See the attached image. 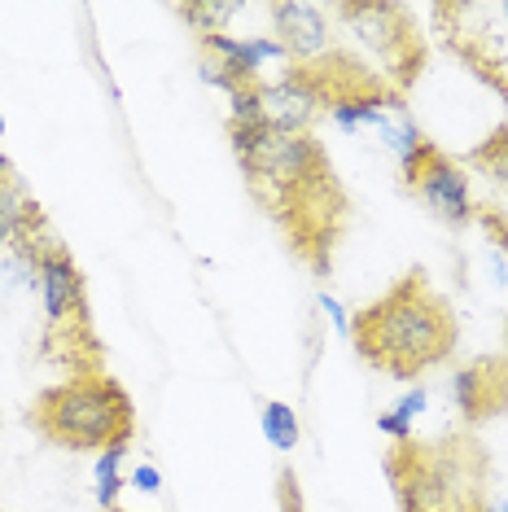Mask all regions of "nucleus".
<instances>
[{
	"mask_svg": "<svg viewBox=\"0 0 508 512\" xmlns=\"http://www.w3.org/2000/svg\"><path fill=\"white\" fill-rule=\"evenodd\" d=\"M228 141L246 189L276 224L285 250L325 281L351 228V197L325 145L311 132H272L268 123H228Z\"/></svg>",
	"mask_w": 508,
	"mask_h": 512,
	"instance_id": "1",
	"label": "nucleus"
},
{
	"mask_svg": "<svg viewBox=\"0 0 508 512\" xmlns=\"http://www.w3.org/2000/svg\"><path fill=\"white\" fill-rule=\"evenodd\" d=\"M351 342L368 368L395 381H417L452 359L460 342V320L452 302L430 285V276L412 267L377 302L355 311Z\"/></svg>",
	"mask_w": 508,
	"mask_h": 512,
	"instance_id": "2",
	"label": "nucleus"
},
{
	"mask_svg": "<svg viewBox=\"0 0 508 512\" xmlns=\"http://www.w3.org/2000/svg\"><path fill=\"white\" fill-rule=\"evenodd\" d=\"M386 477L399 512H491L495 504V460L469 429L395 442Z\"/></svg>",
	"mask_w": 508,
	"mask_h": 512,
	"instance_id": "3",
	"label": "nucleus"
},
{
	"mask_svg": "<svg viewBox=\"0 0 508 512\" xmlns=\"http://www.w3.org/2000/svg\"><path fill=\"white\" fill-rule=\"evenodd\" d=\"M31 425L62 451L132 447L136 407L110 372H79L31 399Z\"/></svg>",
	"mask_w": 508,
	"mask_h": 512,
	"instance_id": "4",
	"label": "nucleus"
},
{
	"mask_svg": "<svg viewBox=\"0 0 508 512\" xmlns=\"http://www.w3.org/2000/svg\"><path fill=\"white\" fill-rule=\"evenodd\" d=\"M36 289L44 298V359L66 368L71 377L101 372L106 355H101L97 329H92L88 281L66 246H53L36 263Z\"/></svg>",
	"mask_w": 508,
	"mask_h": 512,
	"instance_id": "5",
	"label": "nucleus"
},
{
	"mask_svg": "<svg viewBox=\"0 0 508 512\" xmlns=\"http://www.w3.org/2000/svg\"><path fill=\"white\" fill-rule=\"evenodd\" d=\"M333 14L346 22V31L364 49L377 53L381 79L399 97H408V88L417 84L425 62H430V44H425V31L417 27L412 9L390 5V0H342V5H333Z\"/></svg>",
	"mask_w": 508,
	"mask_h": 512,
	"instance_id": "6",
	"label": "nucleus"
},
{
	"mask_svg": "<svg viewBox=\"0 0 508 512\" xmlns=\"http://www.w3.org/2000/svg\"><path fill=\"white\" fill-rule=\"evenodd\" d=\"M399 184H403V193L417 197L425 211L434 219H443L447 228H469L473 215H478V202H473V193H469L465 162L443 154L430 136H425L408 158H399Z\"/></svg>",
	"mask_w": 508,
	"mask_h": 512,
	"instance_id": "7",
	"label": "nucleus"
},
{
	"mask_svg": "<svg viewBox=\"0 0 508 512\" xmlns=\"http://www.w3.org/2000/svg\"><path fill=\"white\" fill-rule=\"evenodd\" d=\"M434 18L443 22L447 49L469 66L473 79L487 84L491 92H500V101H508V53L495 44L491 31H469L465 27V5H438Z\"/></svg>",
	"mask_w": 508,
	"mask_h": 512,
	"instance_id": "8",
	"label": "nucleus"
},
{
	"mask_svg": "<svg viewBox=\"0 0 508 512\" xmlns=\"http://www.w3.org/2000/svg\"><path fill=\"white\" fill-rule=\"evenodd\" d=\"M452 403L465 416V425H482L491 416H508V359L482 355L473 364L456 368L452 377Z\"/></svg>",
	"mask_w": 508,
	"mask_h": 512,
	"instance_id": "9",
	"label": "nucleus"
},
{
	"mask_svg": "<svg viewBox=\"0 0 508 512\" xmlns=\"http://www.w3.org/2000/svg\"><path fill=\"white\" fill-rule=\"evenodd\" d=\"M268 18H272L276 44L285 49V62L303 66V62H316V57H325L333 49V27H329V14L320 5L276 0V5H268Z\"/></svg>",
	"mask_w": 508,
	"mask_h": 512,
	"instance_id": "10",
	"label": "nucleus"
},
{
	"mask_svg": "<svg viewBox=\"0 0 508 512\" xmlns=\"http://www.w3.org/2000/svg\"><path fill=\"white\" fill-rule=\"evenodd\" d=\"M325 114V101L294 66H285L281 79L263 84V123L272 132H311V123Z\"/></svg>",
	"mask_w": 508,
	"mask_h": 512,
	"instance_id": "11",
	"label": "nucleus"
},
{
	"mask_svg": "<svg viewBox=\"0 0 508 512\" xmlns=\"http://www.w3.org/2000/svg\"><path fill=\"white\" fill-rule=\"evenodd\" d=\"M469 167L482 171L491 184H500V189L508 193V123H500L491 136H482L478 145L469 149Z\"/></svg>",
	"mask_w": 508,
	"mask_h": 512,
	"instance_id": "12",
	"label": "nucleus"
},
{
	"mask_svg": "<svg viewBox=\"0 0 508 512\" xmlns=\"http://www.w3.org/2000/svg\"><path fill=\"white\" fill-rule=\"evenodd\" d=\"M237 9L241 5H233V0H189V5H176V18L189 22L198 31V40H206V36H224V22Z\"/></svg>",
	"mask_w": 508,
	"mask_h": 512,
	"instance_id": "13",
	"label": "nucleus"
},
{
	"mask_svg": "<svg viewBox=\"0 0 508 512\" xmlns=\"http://www.w3.org/2000/svg\"><path fill=\"white\" fill-rule=\"evenodd\" d=\"M263 434H268L276 451H294L298 447V412L281 399L263 403Z\"/></svg>",
	"mask_w": 508,
	"mask_h": 512,
	"instance_id": "14",
	"label": "nucleus"
},
{
	"mask_svg": "<svg viewBox=\"0 0 508 512\" xmlns=\"http://www.w3.org/2000/svg\"><path fill=\"white\" fill-rule=\"evenodd\" d=\"M127 460V447H106L97 456V504L101 508H119V491H123V473H119V464Z\"/></svg>",
	"mask_w": 508,
	"mask_h": 512,
	"instance_id": "15",
	"label": "nucleus"
},
{
	"mask_svg": "<svg viewBox=\"0 0 508 512\" xmlns=\"http://www.w3.org/2000/svg\"><path fill=\"white\" fill-rule=\"evenodd\" d=\"M228 123H263V79L228 97Z\"/></svg>",
	"mask_w": 508,
	"mask_h": 512,
	"instance_id": "16",
	"label": "nucleus"
},
{
	"mask_svg": "<svg viewBox=\"0 0 508 512\" xmlns=\"http://www.w3.org/2000/svg\"><path fill=\"white\" fill-rule=\"evenodd\" d=\"M473 224H482V232H487L495 246L508 250V211H500V206H478Z\"/></svg>",
	"mask_w": 508,
	"mask_h": 512,
	"instance_id": "17",
	"label": "nucleus"
},
{
	"mask_svg": "<svg viewBox=\"0 0 508 512\" xmlns=\"http://www.w3.org/2000/svg\"><path fill=\"white\" fill-rule=\"evenodd\" d=\"M276 504H281V512H307L303 491H298V477H294L290 464L276 473Z\"/></svg>",
	"mask_w": 508,
	"mask_h": 512,
	"instance_id": "18",
	"label": "nucleus"
},
{
	"mask_svg": "<svg viewBox=\"0 0 508 512\" xmlns=\"http://www.w3.org/2000/svg\"><path fill=\"white\" fill-rule=\"evenodd\" d=\"M377 429H381L386 438H395V442H408V438H412V421H408L403 412H395V407L377 416Z\"/></svg>",
	"mask_w": 508,
	"mask_h": 512,
	"instance_id": "19",
	"label": "nucleus"
},
{
	"mask_svg": "<svg viewBox=\"0 0 508 512\" xmlns=\"http://www.w3.org/2000/svg\"><path fill=\"white\" fill-rule=\"evenodd\" d=\"M425 407H430V394H425V386H412L408 394H403V399L395 403V412H403L408 416V421H417V416L425 412Z\"/></svg>",
	"mask_w": 508,
	"mask_h": 512,
	"instance_id": "20",
	"label": "nucleus"
},
{
	"mask_svg": "<svg viewBox=\"0 0 508 512\" xmlns=\"http://www.w3.org/2000/svg\"><path fill=\"white\" fill-rule=\"evenodd\" d=\"M132 486L136 491H145V495H154V491H163V473H158L154 464H141V469L132 473Z\"/></svg>",
	"mask_w": 508,
	"mask_h": 512,
	"instance_id": "21",
	"label": "nucleus"
},
{
	"mask_svg": "<svg viewBox=\"0 0 508 512\" xmlns=\"http://www.w3.org/2000/svg\"><path fill=\"white\" fill-rule=\"evenodd\" d=\"M320 302H325V311H329V316H333V324H338V329H342V333H351V320H346V311L338 307V302H333L329 294H325V298H320Z\"/></svg>",
	"mask_w": 508,
	"mask_h": 512,
	"instance_id": "22",
	"label": "nucleus"
},
{
	"mask_svg": "<svg viewBox=\"0 0 508 512\" xmlns=\"http://www.w3.org/2000/svg\"><path fill=\"white\" fill-rule=\"evenodd\" d=\"M9 171H14V162H9L5 154H0V176H9Z\"/></svg>",
	"mask_w": 508,
	"mask_h": 512,
	"instance_id": "23",
	"label": "nucleus"
},
{
	"mask_svg": "<svg viewBox=\"0 0 508 512\" xmlns=\"http://www.w3.org/2000/svg\"><path fill=\"white\" fill-rule=\"evenodd\" d=\"M491 512H508V499H495V504H491Z\"/></svg>",
	"mask_w": 508,
	"mask_h": 512,
	"instance_id": "24",
	"label": "nucleus"
},
{
	"mask_svg": "<svg viewBox=\"0 0 508 512\" xmlns=\"http://www.w3.org/2000/svg\"><path fill=\"white\" fill-rule=\"evenodd\" d=\"M504 346H508V320H504ZM504 359H508V351H504Z\"/></svg>",
	"mask_w": 508,
	"mask_h": 512,
	"instance_id": "25",
	"label": "nucleus"
},
{
	"mask_svg": "<svg viewBox=\"0 0 508 512\" xmlns=\"http://www.w3.org/2000/svg\"><path fill=\"white\" fill-rule=\"evenodd\" d=\"M500 14H504V18H508V0H504V5H500Z\"/></svg>",
	"mask_w": 508,
	"mask_h": 512,
	"instance_id": "26",
	"label": "nucleus"
},
{
	"mask_svg": "<svg viewBox=\"0 0 508 512\" xmlns=\"http://www.w3.org/2000/svg\"><path fill=\"white\" fill-rule=\"evenodd\" d=\"M0 136H5V119H0Z\"/></svg>",
	"mask_w": 508,
	"mask_h": 512,
	"instance_id": "27",
	"label": "nucleus"
},
{
	"mask_svg": "<svg viewBox=\"0 0 508 512\" xmlns=\"http://www.w3.org/2000/svg\"><path fill=\"white\" fill-rule=\"evenodd\" d=\"M0 180H9V176H0Z\"/></svg>",
	"mask_w": 508,
	"mask_h": 512,
	"instance_id": "28",
	"label": "nucleus"
},
{
	"mask_svg": "<svg viewBox=\"0 0 508 512\" xmlns=\"http://www.w3.org/2000/svg\"><path fill=\"white\" fill-rule=\"evenodd\" d=\"M110 512H119V508H110Z\"/></svg>",
	"mask_w": 508,
	"mask_h": 512,
	"instance_id": "29",
	"label": "nucleus"
}]
</instances>
